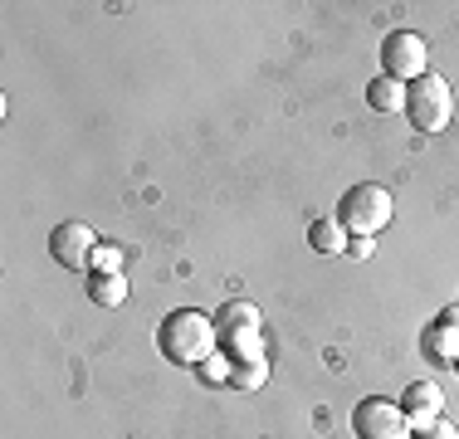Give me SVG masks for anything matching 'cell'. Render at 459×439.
<instances>
[{
	"instance_id": "6da1fadb",
	"label": "cell",
	"mask_w": 459,
	"mask_h": 439,
	"mask_svg": "<svg viewBox=\"0 0 459 439\" xmlns=\"http://www.w3.org/2000/svg\"><path fill=\"white\" fill-rule=\"evenodd\" d=\"M215 337H221V327H215V317H205L201 307H177V313L161 317L157 327V351L171 361V366H201V361L215 357Z\"/></svg>"
},
{
	"instance_id": "7a4b0ae2",
	"label": "cell",
	"mask_w": 459,
	"mask_h": 439,
	"mask_svg": "<svg viewBox=\"0 0 459 439\" xmlns=\"http://www.w3.org/2000/svg\"><path fill=\"white\" fill-rule=\"evenodd\" d=\"M391 211H396V201H391V191L386 185H377V181H362V185H352V191L337 201V220H342V229L347 235H381V229L391 225Z\"/></svg>"
},
{
	"instance_id": "3957f363",
	"label": "cell",
	"mask_w": 459,
	"mask_h": 439,
	"mask_svg": "<svg viewBox=\"0 0 459 439\" xmlns=\"http://www.w3.org/2000/svg\"><path fill=\"white\" fill-rule=\"evenodd\" d=\"M406 117L420 132H445L455 123V88L440 73H420L415 83H406Z\"/></svg>"
},
{
	"instance_id": "277c9868",
	"label": "cell",
	"mask_w": 459,
	"mask_h": 439,
	"mask_svg": "<svg viewBox=\"0 0 459 439\" xmlns=\"http://www.w3.org/2000/svg\"><path fill=\"white\" fill-rule=\"evenodd\" d=\"M352 435L357 439H411V420H406V410H401V400L367 395L352 410Z\"/></svg>"
},
{
	"instance_id": "5b68a950",
	"label": "cell",
	"mask_w": 459,
	"mask_h": 439,
	"mask_svg": "<svg viewBox=\"0 0 459 439\" xmlns=\"http://www.w3.org/2000/svg\"><path fill=\"white\" fill-rule=\"evenodd\" d=\"M425 59H430V49H425V39L415 35V30H391V35L381 39V73H386V79L415 83L420 73H430Z\"/></svg>"
},
{
	"instance_id": "8992f818",
	"label": "cell",
	"mask_w": 459,
	"mask_h": 439,
	"mask_svg": "<svg viewBox=\"0 0 459 439\" xmlns=\"http://www.w3.org/2000/svg\"><path fill=\"white\" fill-rule=\"evenodd\" d=\"M98 245H103V239H98L93 229L83 225V220H64V225L49 229V254H54V263H59V269H74V273L89 269Z\"/></svg>"
},
{
	"instance_id": "52a82bcc",
	"label": "cell",
	"mask_w": 459,
	"mask_h": 439,
	"mask_svg": "<svg viewBox=\"0 0 459 439\" xmlns=\"http://www.w3.org/2000/svg\"><path fill=\"white\" fill-rule=\"evenodd\" d=\"M401 410H406L411 430L415 425H430V420H440V410H445V391L435 386V381H411L406 395H401Z\"/></svg>"
},
{
	"instance_id": "ba28073f",
	"label": "cell",
	"mask_w": 459,
	"mask_h": 439,
	"mask_svg": "<svg viewBox=\"0 0 459 439\" xmlns=\"http://www.w3.org/2000/svg\"><path fill=\"white\" fill-rule=\"evenodd\" d=\"M367 103L377 108V113H406V83L377 73V79L367 83Z\"/></svg>"
},
{
	"instance_id": "9c48e42d",
	"label": "cell",
	"mask_w": 459,
	"mask_h": 439,
	"mask_svg": "<svg viewBox=\"0 0 459 439\" xmlns=\"http://www.w3.org/2000/svg\"><path fill=\"white\" fill-rule=\"evenodd\" d=\"M347 239H352V235L342 229V220H337V215H323V220H313V225H308V245L318 249V254H342Z\"/></svg>"
},
{
	"instance_id": "30bf717a",
	"label": "cell",
	"mask_w": 459,
	"mask_h": 439,
	"mask_svg": "<svg viewBox=\"0 0 459 439\" xmlns=\"http://www.w3.org/2000/svg\"><path fill=\"white\" fill-rule=\"evenodd\" d=\"M127 273H89V298L98 307H123L127 303Z\"/></svg>"
},
{
	"instance_id": "8fae6325",
	"label": "cell",
	"mask_w": 459,
	"mask_h": 439,
	"mask_svg": "<svg viewBox=\"0 0 459 439\" xmlns=\"http://www.w3.org/2000/svg\"><path fill=\"white\" fill-rule=\"evenodd\" d=\"M425 351H430L440 366H455V361H459V327H440V323H435L430 332H425Z\"/></svg>"
},
{
	"instance_id": "7c38bea8",
	"label": "cell",
	"mask_w": 459,
	"mask_h": 439,
	"mask_svg": "<svg viewBox=\"0 0 459 439\" xmlns=\"http://www.w3.org/2000/svg\"><path fill=\"white\" fill-rule=\"evenodd\" d=\"M201 381L205 386H225V381H235V357H230V351H215L211 361H201Z\"/></svg>"
},
{
	"instance_id": "4fadbf2b",
	"label": "cell",
	"mask_w": 459,
	"mask_h": 439,
	"mask_svg": "<svg viewBox=\"0 0 459 439\" xmlns=\"http://www.w3.org/2000/svg\"><path fill=\"white\" fill-rule=\"evenodd\" d=\"M264 381H269V361L264 357H239L235 361V386H264Z\"/></svg>"
},
{
	"instance_id": "5bb4252c",
	"label": "cell",
	"mask_w": 459,
	"mask_h": 439,
	"mask_svg": "<svg viewBox=\"0 0 459 439\" xmlns=\"http://www.w3.org/2000/svg\"><path fill=\"white\" fill-rule=\"evenodd\" d=\"M89 269H93V273H123V269H127V254H123L117 245H98Z\"/></svg>"
},
{
	"instance_id": "9a60e30c",
	"label": "cell",
	"mask_w": 459,
	"mask_h": 439,
	"mask_svg": "<svg viewBox=\"0 0 459 439\" xmlns=\"http://www.w3.org/2000/svg\"><path fill=\"white\" fill-rule=\"evenodd\" d=\"M411 439H459V430L450 420H430V425H415Z\"/></svg>"
},
{
	"instance_id": "2e32d148",
	"label": "cell",
	"mask_w": 459,
	"mask_h": 439,
	"mask_svg": "<svg viewBox=\"0 0 459 439\" xmlns=\"http://www.w3.org/2000/svg\"><path fill=\"white\" fill-rule=\"evenodd\" d=\"M347 254H352V259H367V254H371V239H367V235H352V239H347Z\"/></svg>"
},
{
	"instance_id": "e0dca14e",
	"label": "cell",
	"mask_w": 459,
	"mask_h": 439,
	"mask_svg": "<svg viewBox=\"0 0 459 439\" xmlns=\"http://www.w3.org/2000/svg\"><path fill=\"white\" fill-rule=\"evenodd\" d=\"M455 371H459V361H455Z\"/></svg>"
}]
</instances>
